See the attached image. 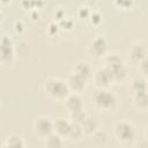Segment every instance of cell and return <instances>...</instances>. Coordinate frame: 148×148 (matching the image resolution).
I'll list each match as a JSON object with an SVG mask.
<instances>
[{"label": "cell", "mask_w": 148, "mask_h": 148, "mask_svg": "<svg viewBox=\"0 0 148 148\" xmlns=\"http://www.w3.org/2000/svg\"><path fill=\"white\" fill-rule=\"evenodd\" d=\"M106 51H108V40L105 39V37L102 35L95 36L90 43V53L96 58H101L105 56Z\"/></svg>", "instance_id": "9"}, {"label": "cell", "mask_w": 148, "mask_h": 148, "mask_svg": "<svg viewBox=\"0 0 148 148\" xmlns=\"http://www.w3.org/2000/svg\"><path fill=\"white\" fill-rule=\"evenodd\" d=\"M1 148H24V141L20 135L10 134L5 139Z\"/></svg>", "instance_id": "14"}, {"label": "cell", "mask_w": 148, "mask_h": 148, "mask_svg": "<svg viewBox=\"0 0 148 148\" xmlns=\"http://www.w3.org/2000/svg\"><path fill=\"white\" fill-rule=\"evenodd\" d=\"M145 133H146V139L148 140V126L146 127V131H145Z\"/></svg>", "instance_id": "28"}, {"label": "cell", "mask_w": 148, "mask_h": 148, "mask_svg": "<svg viewBox=\"0 0 148 148\" xmlns=\"http://www.w3.org/2000/svg\"><path fill=\"white\" fill-rule=\"evenodd\" d=\"M133 102L138 110L147 111L148 110V91L133 94Z\"/></svg>", "instance_id": "15"}, {"label": "cell", "mask_w": 148, "mask_h": 148, "mask_svg": "<svg viewBox=\"0 0 148 148\" xmlns=\"http://www.w3.org/2000/svg\"><path fill=\"white\" fill-rule=\"evenodd\" d=\"M69 117H71V121L72 123H75V124H79V125H82L83 121L86 120V118L88 117V114L84 112V110H80V111H76V112H72L69 113Z\"/></svg>", "instance_id": "20"}, {"label": "cell", "mask_w": 148, "mask_h": 148, "mask_svg": "<svg viewBox=\"0 0 148 148\" xmlns=\"http://www.w3.org/2000/svg\"><path fill=\"white\" fill-rule=\"evenodd\" d=\"M94 81L96 83V86L98 88H104V89H108V87L110 84H112L114 81V77H113V74L111 73V71L103 66L101 68H98L95 74H94Z\"/></svg>", "instance_id": "7"}, {"label": "cell", "mask_w": 148, "mask_h": 148, "mask_svg": "<svg viewBox=\"0 0 148 148\" xmlns=\"http://www.w3.org/2000/svg\"><path fill=\"white\" fill-rule=\"evenodd\" d=\"M128 57L133 64L139 65L146 57H148V49L142 42H135L128 50Z\"/></svg>", "instance_id": "8"}, {"label": "cell", "mask_w": 148, "mask_h": 148, "mask_svg": "<svg viewBox=\"0 0 148 148\" xmlns=\"http://www.w3.org/2000/svg\"><path fill=\"white\" fill-rule=\"evenodd\" d=\"M73 73H75V74H77V75H80L87 80H89L92 76L91 68H90L89 64L86 61H77L73 67Z\"/></svg>", "instance_id": "13"}, {"label": "cell", "mask_w": 148, "mask_h": 148, "mask_svg": "<svg viewBox=\"0 0 148 148\" xmlns=\"http://www.w3.org/2000/svg\"><path fill=\"white\" fill-rule=\"evenodd\" d=\"M71 126H72L71 120H67L64 118H58L54 120V133L59 134L62 138H67Z\"/></svg>", "instance_id": "12"}, {"label": "cell", "mask_w": 148, "mask_h": 148, "mask_svg": "<svg viewBox=\"0 0 148 148\" xmlns=\"http://www.w3.org/2000/svg\"><path fill=\"white\" fill-rule=\"evenodd\" d=\"M138 148H148V140H147L146 138H145V139H142V140L139 142Z\"/></svg>", "instance_id": "27"}, {"label": "cell", "mask_w": 148, "mask_h": 148, "mask_svg": "<svg viewBox=\"0 0 148 148\" xmlns=\"http://www.w3.org/2000/svg\"><path fill=\"white\" fill-rule=\"evenodd\" d=\"M44 90L53 99H65L71 94L67 80L61 77H49L44 82Z\"/></svg>", "instance_id": "2"}, {"label": "cell", "mask_w": 148, "mask_h": 148, "mask_svg": "<svg viewBox=\"0 0 148 148\" xmlns=\"http://www.w3.org/2000/svg\"><path fill=\"white\" fill-rule=\"evenodd\" d=\"M17 52H18L20 56H28V53H29V45H28V43H25L23 40L20 42L18 45H17Z\"/></svg>", "instance_id": "23"}, {"label": "cell", "mask_w": 148, "mask_h": 148, "mask_svg": "<svg viewBox=\"0 0 148 148\" xmlns=\"http://www.w3.org/2000/svg\"><path fill=\"white\" fill-rule=\"evenodd\" d=\"M81 126H82V130H83L84 134L92 135L95 132L98 131V121H97V119L94 118V117H90V116H88L86 118V120L83 121V124Z\"/></svg>", "instance_id": "17"}, {"label": "cell", "mask_w": 148, "mask_h": 148, "mask_svg": "<svg viewBox=\"0 0 148 148\" xmlns=\"http://www.w3.org/2000/svg\"><path fill=\"white\" fill-rule=\"evenodd\" d=\"M131 89H132L133 94H138V92H142V91H148L147 80L145 77H142L141 75H138V76L133 77V80L131 82Z\"/></svg>", "instance_id": "16"}, {"label": "cell", "mask_w": 148, "mask_h": 148, "mask_svg": "<svg viewBox=\"0 0 148 148\" xmlns=\"http://www.w3.org/2000/svg\"><path fill=\"white\" fill-rule=\"evenodd\" d=\"M45 146H46V148H62L64 138L53 132L45 139Z\"/></svg>", "instance_id": "18"}, {"label": "cell", "mask_w": 148, "mask_h": 148, "mask_svg": "<svg viewBox=\"0 0 148 148\" xmlns=\"http://www.w3.org/2000/svg\"><path fill=\"white\" fill-rule=\"evenodd\" d=\"M64 102H65V106L69 113L83 110V102H82V98L79 96V94H74V92L69 94L64 99Z\"/></svg>", "instance_id": "11"}, {"label": "cell", "mask_w": 148, "mask_h": 148, "mask_svg": "<svg viewBox=\"0 0 148 148\" xmlns=\"http://www.w3.org/2000/svg\"><path fill=\"white\" fill-rule=\"evenodd\" d=\"M113 132L114 135L117 138V140L123 143V145H131L134 142L136 133H135V128L133 126V124L126 119L119 120L114 124L113 127Z\"/></svg>", "instance_id": "3"}, {"label": "cell", "mask_w": 148, "mask_h": 148, "mask_svg": "<svg viewBox=\"0 0 148 148\" xmlns=\"http://www.w3.org/2000/svg\"><path fill=\"white\" fill-rule=\"evenodd\" d=\"M14 30L17 32V34H21L23 30H24V25L21 21H15L14 23Z\"/></svg>", "instance_id": "26"}, {"label": "cell", "mask_w": 148, "mask_h": 148, "mask_svg": "<svg viewBox=\"0 0 148 148\" xmlns=\"http://www.w3.org/2000/svg\"><path fill=\"white\" fill-rule=\"evenodd\" d=\"M89 20L91 22V24L94 25H97L102 22V14L98 12V10H92L89 15Z\"/></svg>", "instance_id": "22"}, {"label": "cell", "mask_w": 148, "mask_h": 148, "mask_svg": "<svg viewBox=\"0 0 148 148\" xmlns=\"http://www.w3.org/2000/svg\"><path fill=\"white\" fill-rule=\"evenodd\" d=\"M138 69H139V75H141L142 77L148 80V57H146L138 65Z\"/></svg>", "instance_id": "21"}, {"label": "cell", "mask_w": 148, "mask_h": 148, "mask_svg": "<svg viewBox=\"0 0 148 148\" xmlns=\"http://www.w3.org/2000/svg\"><path fill=\"white\" fill-rule=\"evenodd\" d=\"M91 99L94 105L98 110L104 112H112L118 104L117 96L109 89H104V88H97L94 91Z\"/></svg>", "instance_id": "1"}, {"label": "cell", "mask_w": 148, "mask_h": 148, "mask_svg": "<svg viewBox=\"0 0 148 148\" xmlns=\"http://www.w3.org/2000/svg\"><path fill=\"white\" fill-rule=\"evenodd\" d=\"M83 134H84V132L82 130V126L79 125V124L72 123V126H71V130L68 132L67 139H69L72 141H77V140H80L82 138Z\"/></svg>", "instance_id": "19"}, {"label": "cell", "mask_w": 148, "mask_h": 148, "mask_svg": "<svg viewBox=\"0 0 148 148\" xmlns=\"http://www.w3.org/2000/svg\"><path fill=\"white\" fill-rule=\"evenodd\" d=\"M34 132L40 139H46L50 134L54 132V120L47 116H37L34 119Z\"/></svg>", "instance_id": "5"}, {"label": "cell", "mask_w": 148, "mask_h": 148, "mask_svg": "<svg viewBox=\"0 0 148 148\" xmlns=\"http://www.w3.org/2000/svg\"><path fill=\"white\" fill-rule=\"evenodd\" d=\"M59 28H60L59 23L51 22V23L49 24V27H47V32H49V35H56V34L58 32Z\"/></svg>", "instance_id": "24"}, {"label": "cell", "mask_w": 148, "mask_h": 148, "mask_svg": "<svg viewBox=\"0 0 148 148\" xmlns=\"http://www.w3.org/2000/svg\"><path fill=\"white\" fill-rule=\"evenodd\" d=\"M104 66L108 67L113 74L114 81H124L127 76V68L124 60L118 54H109L104 58Z\"/></svg>", "instance_id": "4"}, {"label": "cell", "mask_w": 148, "mask_h": 148, "mask_svg": "<svg viewBox=\"0 0 148 148\" xmlns=\"http://www.w3.org/2000/svg\"><path fill=\"white\" fill-rule=\"evenodd\" d=\"M0 51H1V62L5 65H12L15 58V45L9 36L2 34L0 42Z\"/></svg>", "instance_id": "6"}, {"label": "cell", "mask_w": 148, "mask_h": 148, "mask_svg": "<svg viewBox=\"0 0 148 148\" xmlns=\"http://www.w3.org/2000/svg\"><path fill=\"white\" fill-rule=\"evenodd\" d=\"M77 13H79V15H80L81 17H84V18H86V17H89V15H90V13H91V12H90V9H89L88 7L82 6V7L79 9V12H77Z\"/></svg>", "instance_id": "25"}, {"label": "cell", "mask_w": 148, "mask_h": 148, "mask_svg": "<svg viewBox=\"0 0 148 148\" xmlns=\"http://www.w3.org/2000/svg\"><path fill=\"white\" fill-rule=\"evenodd\" d=\"M87 82L88 80L75 74V73H71L68 79H67V83H68V87H69V90L73 91L74 94H79L81 91H83L87 87Z\"/></svg>", "instance_id": "10"}]
</instances>
